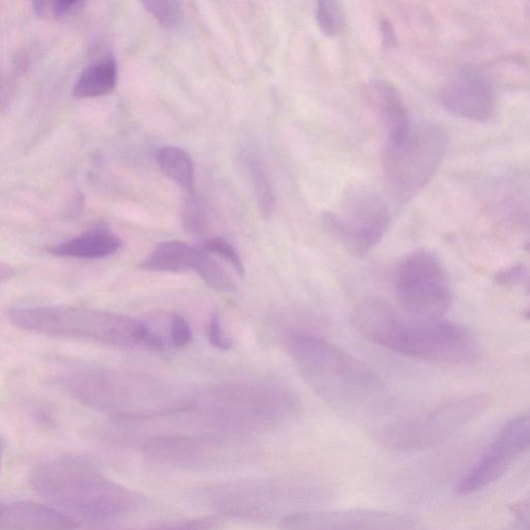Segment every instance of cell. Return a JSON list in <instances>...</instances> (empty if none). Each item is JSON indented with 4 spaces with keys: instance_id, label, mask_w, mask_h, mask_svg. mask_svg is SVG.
<instances>
[{
    "instance_id": "obj_1",
    "label": "cell",
    "mask_w": 530,
    "mask_h": 530,
    "mask_svg": "<svg viewBox=\"0 0 530 530\" xmlns=\"http://www.w3.org/2000/svg\"><path fill=\"white\" fill-rule=\"evenodd\" d=\"M63 388L85 406L127 421H146L196 411L200 393L141 374L88 369L65 376Z\"/></svg>"
},
{
    "instance_id": "obj_2",
    "label": "cell",
    "mask_w": 530,
    "mask_h": 530,
    "mask_svg": "<svg viewBox=\"0 0 530 530\" xmlns=\"http://www.w3.org/2000/svg\"><path fill=\"white\" fill-rule=\"evenodd\" d=\"M350 320L368 341L408 358L461 363L474 360L478 353L473 335L458 323L412 318L384 300L360 302Z\"/></svg>"
},
{
    "instance_id": "obj_3",
    "label": "cell",
    "mask_w": 530,
    "mask_h": 530,
    "mask_svg": "<svg viewBox=\"0 0 530 530\" xmlns=\"http://www.w3.org/2000/svg\"><path fill=\"white\" fill-rule=\"evenodd\" d=\"M29 484L62 512L104 521L130 514L145 504L135 491L109 479L90 460L63 455L37 464Z\"/></svg>"
},
{
    "instance_id": "obj_4",
    "label": "cell",
    "mask_w": 530,
    "mask_h": 530,
    "mask_svg": "<svg viewBox=\"0 0 530 530\" xmlns=\"http://www.w3.org/2000/svg\"><path fill=\"white\" fill-rule=\"evenodd\" d=\"M288 349L308 386L336 408L365 412L386 401L384 381L368 365L330 341L301 333L291 337Z\"/></svg>"
},
{
    "instance_id": "obj_5",
    "label": "cell",
    "mask_w": 530,
    "mask_h": 530,
    "mask_svg": "<svg viewBox=\"0 0 530 530\" xmlns=\"http://www.w3.org/2000/svg\"><path fill=\"white\" fill-rule=\"evenodd\" d=\"M7 317L18 329L50 337L154 351L165 348L163 339L143 321L112 312L64 306L23 307L9 310Z\"/></svg>"
},
{
    "instance_id": "obj_6",
    "label": "cell",
    "mask_w": 530,
    "mask_h": 530,
    "mask_svg": "<svg viewBox=\"0 0 530 530\" xmlns=\"http://www.w3.org/2000/svg\"><path fill=\"white\" fill-rule=\"evenodd\" d=\"M298 402L281 386L238 381L201 393L197 412L223 433L270 429L290 419Z\"/></svg>"
},
{
    "instance_id": "obj_7",
    "label": "cell",
    "mask_w": 530,
    "mask_h": 530,
    "mask_svg": "<svg viewBox=\"0 0 530 530\" xmlns=\"http://www.w3.org/2000/svg\"><path fill=\"white\" fill-rule=\"evenodd\" d=\"M200 496L213 510L234 518L265 520L306 511L315 489L284 481L244 480L214 484ZM280 520V521H281Z\"/></svg>"
},
{
    "instance_id": "obj_8",
    "label": "cell",
    "mask_w": 530,
    "mask_h": 530,
    "mask_svg": "<svg viewBox=\"0 0 530 530\" xmlns=\"http://www.w3.org/2000/svg\"><path fill=\"white\" fill-rule=\"evenodd\" d=\"M445 149V134L431 125L411 126L401 140L388 142L384 173L390 196L401 204L414 198L430 181Z\"/></svg>"
},
{
    "instance_id": "obj_9",
    "label": "cell",
    "mask_w": 530,
    "mask_h": 530,
    "mask_svg": "<svg viewBox=\"0 0 530 530\" xmlns=\"http://www.w3.org/2000/svg\"><path fill=\"white\" fill-rule=\"evenodd\" d=\"M395 291L401 310L416 319H443L453 303L443 264L426 250L411 252L400 262Z\"/></svg>"
},
{
    "instance_id": "obj_10",
    "label": "cell",
    "mask_w": 530,
    "mask_h": 530,
    "mask_svg": "<svg viewBox=\"0 0 530 530\" xmlns=\"http://www.w3.org/2000/svg\"><path fill=\"white\" fill-rule=\"evenodd\" d=\"M321 222L348 253L363 258L384 239L391 214L384 199L359 189L347 194L341 213H323Z\"/></svg>"
},
{
    "instance_id": "obj_11",
    "label": "cell",
    "mask_w": 530,
    "mask_h": 530,
    "mask_svg": "<svg viewBox=\"0 0 530 530\" xmlns=\"http://www.w3.org/2000/svg\"><path fill=\"white\" fill-rule=\"evenodd\" d=\"M483 396H469L438 406L426 414L382 427L378 443L399 451L428 448L457 430L485 407Z\"/></svg>"
},
{
    "instance_id": "obj_12",
    "label": "cell",
    "mask_w": 530,
    "mask_h": 530,
    "mask_svg": "<svg viewBox=\"0 0 530 530\" xmlns=\"http://www.w3.org/2000/svg\"><path fill=\"white\" fill-rule=\"evenodd\" d=\"M140 268L150 272L183 273L192 271L215 291L233 293L235 284L209 252L180 241L158 244Z\"/></svg>"
},
{
    "instance_id": "obj_13",
    "label": "cell",
    "mask_w": 530,
    "mask_h": 530,
    "mask_svg": "<svg viewBox=\"0 0 530 530\" xmlns=\"http://www.w3.org/2000/svg\"><path fill=\"white\" fill-rule=\"evenodd\" d=\"M280 522L283 530H422L408 516L374 510H306Z\"/></svg>"
},
{
    "instance_id": "obj_14",
    "label": "cell",
    "mask_w": 530,
    "mask_h": 530,
    "mask_svg": "<svg viewBox=\"0 0 530 530\" xmlns=\"http://www.w3.org/2000/svg\"><path fill=\"white\" fill-rule=\"evenodd\" d=\"M221 440L192 434L157 435L145 441L142 451L147 460L160 466L200 469L223 462Z\"/></svg>"
},
{
    "instance_id": "obj_15",
    "label": "cell",
    "mask_w": 530,
    "mask_h": 530,
    "mask_svg": "<svg viewBox=\"0 0 530 530\" xmlns=\"http://www.w3.org/2000/svg\"><path fill=\"white\" fill-rule=\"evenodd\" d=\"M440 101L452 114L479 123L489 120L494 111L492 88L475 72H462L451 78L441 92Z\"/></svg>"
},
{
    "instance_id": "obj_16",
    "label": "cell",
    "mask_w": 530,
    "mask_h": 530,
    "mask_svg": "<svg viewBox=\"0 0 530 530\" xmlns=\"http://www.w3.org/2000/svg\"><path fill=\"white\" fill-rule=\"evenodd\" d=\"M74 520L61 510L32 502L3 505L0 511L2 530H73Z\"/></svg>"
},
{
    "instance_id": "obj_17",
    "label": "cell",
    "mask_w": 530,
    "mask_h": 530,
    "mask_svg": "<svg viewBox=\"0 0 530 530\" xmlns=\"http://www.w3.org/2000/svg\"><path fill=\"white\" fill-rule=\"evenodd\" d=\"M366 95L388 132V142H396L406 136L411 128L408 112L395 85L387 80L376 79L366 87Z\"/></svg>"
},
{
    "instance_id": "obj_18",
    "label": "cell",
    "mask_w": 530,
    "mask_h": 530,
    "mask_svg": "<svg viewBox=\"0 0 530 530\" xmlns=\"http://www.w3.org/2000/svg\"><path fill=\"white\" fill-rule=\"evenodd\" d=\"M123 241L119 235L107 228L85 231L66 242L48 249L49 254L61 258L102 259L121 250Z\"/></svg>"
},
{
    "instance_id": "obj_19",
    "label": "cell",
    "mask_w": 530,
    "mask_h": 530,
    "mask_svg": "<svg viewBox=\"0 0 530 530\" xmlns=\"http://www.w3.org/2000/svg\"><path fill=\"white\" fill-rule=\"evenodd\" d=\"M119 69L112 56L86 66L73 86L72 95L77 99L107 96L114 91Z\"/></svg>"
},
{
    "instance_id": "obj_20",
    "label": "cell",
    "mask_w": 530,
    "mask_h": 530,
    "mask_svg": "<svg viewBox=\"0 0 530 530\" xmlns=\"http://www.w3.org/2000/svg\"><path fill=\"white\" fill-rule=\"evenodd\" d=\"M245 163L254 188L257 206L264 219H271L276 211V195L267 165L254 149L246 151Z\"/></svg>"
},
{
    "instance_id": "obj_21",
    "label": "cell",
    "mask_w": 530,
    "mask_h": 530,
    "mask_svg": "<svg viewBox=\"0 0 530 530\" xmlns=\"http://www.w3.org/2000/svg\"><path fill=\"white\" fill-rule=\"evenodd\" d=\"M155 159L161 171L173 182L192 192L195 165L188 152L178 146L164 145L157 149Z\"/></svg>"
},
{
    "instance_id": "obj_22",
    "label": "cell",
    "mask_w": 530,
    "mask_h": 530,
    "mask_svg": "<svg viewBox=\"0 0 530 530\" xmlns=\"http://www.w3.org/2000/svg\"><path fill=\"white\" fill-rule=\"evenodd\" d=\"M316 20L323 35L335 37L341 31L344 17L341 4L338 2H318L316 4Z\"/></svg>"
},
{
    "instance_id": "obj_23",
    "label": "cell",
    "mask_w": 530,
    "mask_h": 530,
    "mask_svg": "<svg viewBox=\"0 0 530 530\" xmlns=\"http://www.w3.org/2000/svg\"><path fill=\"white\" fill-rule=\"evenodd\" d=\"M201 248L210 254L222 257L232 265L235 272L241 277L245 276L246 270L243 258L237 248L227 240L220 237L206 239Z\"/></svg>"
},
{
    "instance_id": "obj_24",
    "label": "cell",
    "mask_w": 530,
    "mask_h": 530,
    "mask_svg": "<svg viewBox=\"0 0 530 530\" xmlns=\"http://www.w3.org/2000/svg\"><path fill=\"white\" fill-rule=\"evenodd\" d=\"M85 3L79 0H54V2L33 3L35 13L39 17H50L55 19H66L78 14Z\"/></svg>"
},
{
    "instance_id": "obj_25",
    "label": "cell",
    "mask_w": 530,
    "mask_h": 530,
    "mask_svg": "<svg viewBox=\"0 0 530 530\" xmlns=\"http://www.w3.org/2000/svg\"><path fill=\"white\" fill-rule=\"evenodd\" d=\"M147 12L153 15L159 23L164 26H173L178 23L182 16V4L180 2H157L147 0L142 3Z\"/></svg>"
},
{
    "instance_id": "obj_26",
    "label": "cell",
    "mask_w": 530,
    "mask_h": 530,
    "mask_svg": "<svg viewBox=\"0 0 530 530\" xmlns=\"http://www.w3.org/2000/svg\"><path fill=\"white\" fill-rule=\"evenodd\" d=\"M217 522L214 517H204L123 530H212Z\"/></svg>"
},
{
    "instance_id": "obj_27",
    "label": "cell",
    "mask_w": 530,
    "mask_h": 530,
    "mask_svg": "<svg viewBox=\"0 0 530 530\" xmlns=\"http://www.w3.org/2000/svg\"><path fill=\"white\" fill-rule=\"evenodd\" d=\"M170 336L175 347H185L193 340L192 329L187 319L178 313L170 318Z\"/></svg>"
},
{
    "instance_id": "obj_28",
    "label": "cell",
    "mask_w": 530,
    "mask_h": 530,
    "mask_svg": "<svg viewBox=\"0 0 530 530\" xmlns=\"http://www.w3.org/2000/svg\"><path fill=\"white\" fill-rule=\"evenodd\" d=\"M184 226L193 235H201L205 230V216L196 200L188 199L184 209Z\"/></svg>"
},
{
    "instance_id": "obj_29",
    "label": "cell",
    "mask_w": 530,
    "mask_h": 530,
    "mask_svg": "<svg viewBox=\"0 0 530 530\" xmlns=\"http://www.w3.org/2000/svg\"><path fill=\"white\" fill-rule=\"evenodd\" d=\"M209 340L214 348L222 352L229 351L232 347V342L224 331L222 321L218 313H214L210 319Z\"/></svg>"
},
{
    "instance_id": "obj_30",
    "label": "cell",
    "mask_w": 530,
    "mask_h": 530,
    "mask_svg": "<svg viewBox=\"0 0 530 530\" xmlns=\"http://www.w3.org/2000/svg\"><path fill=\"white\" fill-rule=\"evenodd\" d=\"M380 32L382 43L386 48H394L397 45V37L392 22L384 17L380 20Z\"/></svg>"
},
{
    "instance_id": "obj_31",
    "label": "cell",
    "mask_w": 530,
    "mask_h": 530,
    "mask_svg": "<svg viewBox=\"0 0 530 530\" xmlns=\"http://www.w3.org/2000/svg\"><path fill=\"white\" fill-rule=\"evenodd\" d=\"M526 271L522 267L514 268L508 272H504L497 277L500 283L517 284L524 280Z\"/></svg>"
},
{
    "instance_id": "obj_32",
    "label": "cell",
    "mask_w": 530,
    "mask_h": 530,
    "mask_svg": "<svg viewBox=\"0 0 530 530\" xmlns=\"http://www.w3.org/2000/svg\"><path fill=\"white\" fill-rule=\"evenodd\" d=\"M513 513L521 522L530 523V495L514 506Z\"/></svg>"
},
{
    "instance_id": "obj_33",
    "label": "cell",
    "mask_w": 530,
    "mask_h": 530,
    "mask_svg": "<svg viewBox=\"0 0 530 530\" xmlns=\"http://www.w3.org/2000/svg\"><path fill=\"white\" fill-rule=\"evenodd\" d=\"M2 274H0V277H2V282L4 283L7 279L9 280L14 276V270L9 267V265L3 264L2 270H0Z\"/></svg>"
},
{
    "instance_id": "obj_34",
    "label": "cell",
    "mask_w": 530,
    "mask_h": 530,
    "mask_svg": "<svg viewBox=\"0 0 530 530\" xmlns=\"http://www.w3.org/2000/svg\"><path fill=\"white\" fill-rule=\"evenodd\" d=\"M525 249H526L527 251H530V242L526 244Z\"/></svg>"
},
{
    "instance_id": "obj_35",
    "label": "cell",
    "mask_w": 530,
    "mask_h": 530,
    "mask_svg": "<svg viewBox=\"0 0 530 530\" xmlns=\"http://www.w3.org/2000/svg\"><path fill=\"white\" fill-rule=\"evenodd\" d=\"M526 318L530 319V310L527 312Z\"/></svg>"
},
{
    "instance_id": "obj_36",
    "label": "cell",
    "mask_w": 530,
    "mask_h": 530,
    "mask_svg": "<svg viewBox=\"0 0 530 530\" xmlns=\"http://www.w3.org/2000/svg\"><path fill=\"white\" fill-rule=\"evenodd\" d=\"M529 524V523H528ZM526 530H530V524H529V528H527Z\"/></svg>"
}]
</instances>
